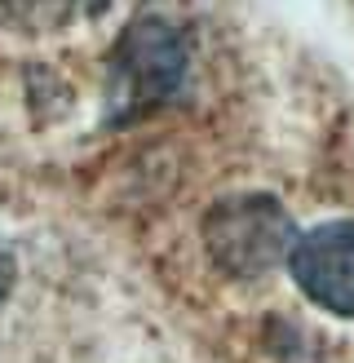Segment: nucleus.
<instances>
[{"mask_svg":"<svg viewBox=\"0 0 354 363\" xmlns=\"http://www.w3.org/2000/svg\"><path fill=\"white\" fill-rule=\"evenodd\" d=\"M208 248L226 270L235 275H261V270H275L283 257L292 252L297 235L292 222L270 195H239L226 199L208 213Z\"/></svg>","mask_w":354,"mask_h":363,"instance_id":"f257e3e1","label":"nucleus"},{"mask_svg":"<svg viewBox=\"0 0 354 363\" xmlns=\"http://www.w3.org/2000/svg\"><path fill=\"white\" fill-rule=\"evenodd\" d=\"M288 266L310 301L354 319V222H324L297 235Z\"/></svg>","mask_w":354,"mask_h":363,"instance_id":"f03ea898","label":"nucleus"},{"mask_svg":"<svg viewBox=\"0 0 354 363\" xmlns=\"http://www.w3.org/2000/svg\"><path fill=\"white\" fill-rule=\"evenodd\" d=\"M9 288H13V257H9V248L0 244V301L9 297Z\"/></svg>","mask_w":354,"mask_h":363,"instance_id":"7ed1b4c3","label":"nucleus"}]
</instances>
